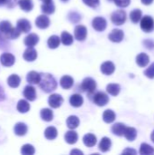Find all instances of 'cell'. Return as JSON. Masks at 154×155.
<instances>
[{
    "instance_id": "6da1fadb",
    "label": "cell",
    "mask_w": 154,
    "mask_h": 155,
    "mask_svg": "<svg viewBox=\"0 0 154 155\" xmlns=\"http://www.w3.org/2000/svg\"><path fill=\"white\" fill-rule=\"evenodd\" d=\"M40 88L45 93H51L56 89L57 83L50 74H40V81L38 83Z\"/></svg>"
},
{
    "instance_id": "7a4b0ae2",
    "label": "cell",
    "mask_w": 154,
    "mask_h": 155,
    "mask_svg": "<svg viewBox=\"0 0 154 155\" xmlns=\"http://www.w3.org/2000/svg\"><path fill=\"white\" fill-rule=\"evenodd\" d=\"M126 13L124 10H116L111 15L112 22L116 25H122L126 21Z\"/></svg>"
},
{
    "instance_id": "3957f363",
    "label": "cell",
    "mask_w": 154,
    "mask_h": 155,
    "mask_svg": "<svg viewBox=\"0 0 154 155\" xmlns=\"http://www.w3.org/2000/svg\"><path fill=\"white\" fill-rule=\"evenodd\" d=\"M141 28L145 33H151L154 29V20L150 15H145L141 19Z\"/></svg>"
},
{
    "instance_id": "277c9868",
    "label": "cell",
    "mask_w": 154,
    "mask_h": 155,
    "mask_svg": "<svg viewBox=\"0 0 154 155\" xmlns=\"http://www.w3.org/2000/svg\"><path fill=\"white\" fill-rule=\"evenodd\" d=\"M82 89L85 92H88V93H93L94 90L96 89V82L93 79V78H90V77H87L85 78L83 83H82Z\"/></svg>"
},
{
    "instance_id": "5b68a950",
    "label": "cell",
    "mask_w": 154,
    "mask_h": 155,
    "mask_svg": "<svg viewBox=\"0 0 154 155\" xmlns=\"http://www.w3.org/2000/svg\"><path fill=\"white\" fill-rule=\"evenodd\" d=\"M93 102L95 104H97L98 106H104L108 104L109 102V97L106 94L103 93V92H99L97 94H94L93 96Z\"/></svg>"
},
{
    "instance_id": "8992f818",
    "label": "cell",
    "mask_w": 154,
    "mask_h": 155,
    "mask_svg": "<svg viewBox=\"0 0 154 155\" xmlns=\"http://www.w3.org/2000/svg\"><path fill=\"white\" fill-rule=\"evenodd\" d=\"M106 26H107V22L103 17L97 16L93 20V27L98 32H102L105 30Z\"/></svg>"
},
{
    "instance_id": "52a82bcc",
    "label": "cell",
    "mask_w": 154,
    "mask_h": 155,
    "mask_svg": "<svg viewBox=\"0 0 154 155\" xmlns=\"http://www.w3.org/2000/svg\"><path fill=\"white\" fill-rule=\"evenodd\" d=\"M63 102H64L63 97L60 94H54L50 95V97L48 99L49 105L52 108H58V107H60L62 105Z\"/></svg>"
},
{
    "instance_id": "ba28073f",
    "label": "cell",
    "mask_w": 154,
    "mask_h": 155,
    "mask_svg": "<svg viewBox=\"0 0 154 155\" xmlns=\"http://www.w3.org/2000/svg\"><path fill=\"white\" fill-rule=\"evenodd\" d=\"M87 36V29L84 25H77L74 29V37L78 41H84Z\"/></svg>"
},
{
    "instance_id": "9c48e42d",
    "label": "cell",
    "mask_w": 154,
    "mask_h": 155,
    "mask_svg": "<svg viewBox=\"0 0 154 155\" xmlns=\"http://www.w3.org/2000/svg\"><path fill=\"white\" fill-rule=\"evenodd\" d=\"M15 58L12 54L9 53H4L0 56V62L4 66H12L15 64Z\"/></svg>"
},
{
    "instance_id": "30bf717a",
    "label": "cell",
    "mask_w": 154,
    "mask_h": 155,
    "mask_svg": "<svg viewBox=\"0 0 154 155\" xmlns=\"http://www.w3.org/2000/svg\"><path fill=\"white\" fill-rule=\"evenodd\" d=\"M123 36H124V34H123V30H121V29H113L109 35V39L112 42L120 43V42L123 41Z\"/></svg>"
},
{
    "instance_id": "8fae6325",
    "label": "cell",
    "mask_w": 154,
    "mask_h": 155,
    "mask_svg": "<svg viewBox=\"0 0 154 155\" xmlns=\"http://www.w3.org/2000/svg\"><path fill=\"white\" fill-rule=\"evenodd\" d=\"M114 71H115V65L113 64V63H112L110 61L104 62L101 65V72L105 75H110V74H113Z\"/></svg>"
},
{
    "instance_id": "7c38bea8",
    "label": "cell",
    "mask_w": 154,
    "mask_h": 155,
    "mask_svg": "<svg viewBox=\"0 0 154 155\" xmlns=\"http://www.w3.org/2000/svg\"><path fill=\"white\" fill-rule=\"evenodd\" d=\"M35 25H36L37 27H39L41 29L47 28L49 26V25H50V19L44 15H39L35 20Z\"/></svg>"
},
{
    "instance_id": "4fadbf2b",
    "label": "cell",
    "mask_w": 154,
    "mask_h": 155,
    "mask_svg": "<svg viewBox=\"0 0 154 155\" xmlns=\"http://www.w3.org/2000/svg\"><path fill=\"white\" fill-rule=\"evenodd\" d=\"M18 30L21 32V33H28L32 26H31V24L28 20L26 19H20L17 21V26Z\"/></svg>"
},
{
    "instance_id": "5bb4252c",
    "label": "cell",
    "mask_w": 154,
    "mask_h": 155,
    "mask_svg": "<svg viewBox=\"0 0 154 155\" xmlns=\"http://www.w3.org/2000/svg\"><path fill=\"white\" fill-rule=\"evenodd\" d=\"M24 96L28 101H34L36 98V92L35 89L32 85H27L25 87L24 90Z\"/></svg>"
},
{
    "instance_id": "9a60e30c",
    "label": "cell",
    "mask_w": 154,
    "mask_h": 155,
    "mask_svg": "<svg viewBox=\"0 0 154 155\" xmlns=\"http://www.w3.org/2000/svg\"><path fill=\"white\" fill-rule=\"evenodd\" d=\"M37 57V52L33 47H28L24 53V59L27 62L34 61Z\"/></svg>"
},
{
    "instance_id": "2e32d148",
    "label": "cell",
    "mask_w": 154,
    "mask_h": 155,
    "mask_svg": "<svg viewBox=\"0 0 154 155\" xmlns=\"http://www.w3.org/2000/svg\"><path fill=\"white\" fill-rule=\"evenodd\" d=\"M39 42V37L35 34H30L25 38V45L28 47H34Z\"/></svg>"
},
{
    "instance_id": "e0dca14e",
    "label": "cell",
    "mask_w": 154,
    "mask_h": 155,
    "mask_svg": "<svg viewBox=\"0 0 154 155\" xmlns=\"http://www.w3.org/2000/svg\"><path fill=\"white\" fill-rule=\"evenodd\" d=\"M150 62V57L145 53H141L136 57V64L140 67H145Z\"/></svg>"
},
{
    "instance_id": "ac0fdd59",
    "label": "cell",
    "mask_w": 154,
    "mask_h": 155,
    "mask_svg": "<svg viewBox=\"0 0 154 155\" xmlns=\"http://www.w3.org/2000/svg\"><path fill=\"white\" fill-rule=\"evenodd\" d=\"M26 80L30 84H37L40 81V74L35 71H31L27 74Z\"/></svg>"
},
{
    "instance_id": "d6986e66",
    "label": "cell",
    "mask_w": 154,
    "mask_h": 155,
    "mask_svg": "<svg viewBox=\"0 0 154 155\" xmlns=\"http://www.w3.org/2000/svg\"><path fill=\"white\" fill-rule=\"evenodd\" d=\"M126 129L125 124H122V123H117L113 125L112 127V132L113 134L117 135V136H123L124 134V131Z\"/></svg>"
},
{
    "instance_id": "ffe728a7",
    "label": "cell",
    "mask_w": 154,
    "mask_h": 155,
    "mask_svg": "<svg viewBox=\"0 0 154 155\" xmlns=\"http://www.w3.org/2000/svg\"><path fill=\"white\" fill-rule=\"evenodd\" d=\"M64 140L69 144H74L78 140V134L74 131H68L64 134Z\"/></svg>"
},
{
    "instance_id": "44dd1931",
    "label": "cell",
    "mask_w": 154,
    "mask_h": 155,
    "mask_svg": "<svg viewBox=\"0 0 154 155\" xmlns=\"http://www.w3.org/2000/svg\"><path fill=\"white\" fill-rule=\"evenodd\" d=\"M60 84L64 89H70L74 85V79L70 75H64L61 78Z\"/></svg>"
},
{
    "instance_id": "7402d4cb",
    "label": "cell",
    "mask_w": 154,
    "mask_h": 155,
    "mask_svg": "<svg viewBox=\"0 0 154 155\" xmlns=\"http://www.w3.org/2000/svg\"><path fill=\"white\" fill-rule=\"evenodd\" d=\"M83 141H84V143L87 147H93L96 144L97 139H96L95 135H93V134H88L84 136Z\"/></svg>"
},
{
    "instance_id": "603a6c76",
    "label": "cell",
    "mask_w": 154,
    "mask_h": 155,
    "mask_svg": "<svg viewBox=\"0 0 154 155\" xmlns=\"http://www.w3.org/2000/svg\"><path fill=\"white\" fill-rule=\"evenodd\" d=\"M112 146V142H111V139L108 138V137H103L101 142H100V144H99V149L101 152L103 153H105V152H108L110 150Z\"/></svg>"
},
{
    "instance_id": "cb8c5ba5",
    "label": "cell",
    "mask_w": 154,
    "mask_h": 155,
    "mask_svg": "<svg viewBox=\"0 0 154 155\" xmlns=\"http://www.w3.org/2000/svg\"><path fill=\"white\" fill-rule=\"evenodd\" d=\"M79 124H80L79 118L77 116H74V115L69 116L68 119L66 120V125L71 130H74V129L77 128L79 126Z\"/></svg>"
},
{
    "instance_id": "d4e9b609",
    "label": "cell",
    "mask_w": 154,
    "mask_h": 155,
    "mask_svg": "<svg viewBox=\"0 0 154 155\" xmlns=\"http://www.w3.org/2000/svg\"><path fill=\"white\" fill-rule=\"evenodd\" d=\"M15 134L18 136H24L27 133V126L25 124L23 123H18L15 125L14 127Z\"/></svg>"
},
{
    "instance_id": "484cf974",
    "label": "cell",
    "mask_w": 154,
    "mask_h": 155,
    "mask_svg": "<svg viewBox=\"0 0 154 155\" xmlns=\"http://www.w3.org/2000/svg\"><path fill=\"white\" fill-rule=\"evenodd\" d=\"M123 135L129 142H133L137 137V131L133 127H126Z\"/></svg>"
},
{
    "instance_id": "4316f807",
    "label": "cell",
    "mask_w": 154,
    "mask_h": 155,
    "mask_svg": "<svg viewBox=\"0 0 154 155\" xmlns=\"http://www.w3.org/2000/svg\"><path fill=\"white\" fill-rule=\"evenodd\" d=\"M115 118H116L115 113L113 110H110V109L104 111V113L103 114V119L107 124H111V123L114 122Z\"/></svg>"
},
{
    "instance_id": "83f0119b",
    "label": "cell",
    "mask_w": 154,
    "mask_h": 155,
    "mask_svg": "<svg viewBox=\"0 0 154 155\" xmlns=\"http://www.w3.org/2000/svg\"><path fill=\"white\" fill-rule=\"evenodd\" d=\"M20 83H21V79H20V77L17 74H12L7 79V84L12 88L18 87L19 84H20Z\"/></svg>"
},
{
    "instance_id": "f1b7e54d",
    "label": "cell",
    "mask_w": 154,
    "mask_h": 155,
    "mask_svg": "<svg viewBox=\"0 0 154 155\" xmlns=\"http://www.w3.org/2000/svg\"><path fill=\"white\" fill-rule=\"evenodd\" d=\"M84 103V99L83 97L78 94H73L71 97H70V104L74 106V107H80Z\"/></svg>"
},
{
    "instance_id": "f546056e",
    "label": "cell",
    "mask_w": 154,
    "mask_h": 155,
    "mask_svg": "<svg viewBox=\"0 0 154 155\" xmlns=\"http://www.w3.org/2000/svg\"><path fill=\"white\" fill-rule=\"evenodd\" d=\"M40 115H41V118L45 122H51L54 118V114H53L52 110L48 109V108L42 109Z\"/></svg>"
},
{
    "instance_id": "4dcf8cb0",
    "label": "cell",
    "mask_w": 154,
    "mask_h": 155,
    "mask_svg": "<svg viewBox=\"0 0 154 155\" xmlns=\"http://www.w3.org/2000/svg\"><path fill=\"white\" fill-rule=\"evenodd\" d=\"M107 93L113 96H117L121 91V86L117 84H110L107 85Z\"/></svg>"
},
{
    "instance_id": "1f68e13d",
    "label": "cell",
    "mask_w": 154,
    "mask_h": 155,
    "mask_svg": "<svg viewBox=\"0 0 154 155\" xmlns=\"http://www.w3.org/2000/svg\"><path fill=\"white\" fill-rule=\"evenodd\" d=\"M16 108H17V111H18L19 113L25 114V113H27V112L29 111L30 105H29V104H28L27 101H25V100H20V101L18 102V104H17Z\"/></svg>"
},
{
    "instance_id": "d6a6232c",
    "label": "cell",
    "mask_w": 154,
    "mask_h": 155,
    "mask_svg": "<svg viewBox=\"0 0 154 155\" xmlns=\"http://www.w3.org/2000/svg\"><path fill=\"white\" fill-rule=\"evenodd\" d=\"M44 136L48 140H54L57 137V130L54 127H47L44 131Z\"/></svg>"
},
{
    "instance_id": "836d02e7",
    "label": "cell",
    "mask_w": 154,
    "mask_h": 155,
    "mask_svg": "<svg viewBox=\"0 0 154 155\" xmlns=\"http://www.w3.org/2000/svg\"><path fill=\"white\" fill-rule=\"evenodd\" d=\"M20 7L22 10L25 11V12H29L33 9V1L32 0H19L18 2Z\"/></svg>"
},
{
    "instance_id": "e575fe53",
    "label": "cell",
    "mask_w": 154,
    "mask_h": 155,
    "mask_svg": "<svg viewBox=\"0 0 154 155\" xmlns=\"http://www.w3.org/2000/svg\"><path fill=\"white\" fill-rule=\"evenodd\" d=\"M60 42H61V39L59 38V36L57 35H52L49 37L48 41H47V45L50 48L52 49H54V48H57L60 45Z\"/></svg>"
},
{
    "instance_id": "d590c367",
    "label": "cell",
    "mask_w": 154,
    "mask_h": 155,
    "mask_svg": "<svg viewBox=\"0 0 154 155\" xmlns=\"http://www.w3.org/2000/svg\"><path fill=\"white\" fill-rule=\"evenodd\" d=\"M142 11L140 10V9H134V10H133L132 12H131V14H130V18H131V20H132V22L133 23H134V24H137V23H139L140 21H141V19H142Z\"/></svg>"
},
{
    "instance_id": "8d00e7d4",
    "label": "cell",
    "mask_w": 154,
    "mask_h": 155,
    "mask_svg": "<svg viewBox=\"0 0 154 155\" xmlns=\"http://www.w3.org/2000/svg\"><path fill=\"white\" fill-rule=\"evenodd\" d=\"M154 153V148L147 143H142L140 148V154L151 155Z\"/></svg>"
},
{
    "instance_id": "74e56055",
    "label": "cell",
    "mask_w": 154,
    "mask_h": 155,
    "mask_svg": "<svg viewBox=\"0 0 154 155\" xmlns=\"http://www.w3.org/2000/svg\"><path fill=\"white\" fill-rule=\"evenodd\" d=\"M60 39L64 45H71L74 42V37L67 32H63Z\"/></svg>"
},
{
    "instance_id": "f35d334b",
    "label": "cell",
    "mask_w": 154,
    "mask_h": 155,
    "mask_svg": "<svg viewBox=\"0 0 154 155\" xmlns=\"http://www.w3.org/2000/svg\"><path fill=\"white\" fill-rule=\"evenodd\" d=\"M41 9L43 13L46 15H50L54 12L55 8H54V5L53 4V2H49V3H44L41 6Z\"/></svg>"
},
{
    "instance_id": "ab89813d",
    "label": "cell",
    "mask_w": 154,
    "mask_h": 155,
    "mask_svg": "<svg viewBox=\"0 0 154 155\" xmlns=\"http://www.w3.org/2000/svg\"><path fill=\"white\" fill-rule=\"evenodd\" d=\"M12 25L9 21H2L0 22V32L3 35H6L11 29H12Z\"/></svg>"
},
{
    "instance_id": "60d3db41",
    "label": "cell",
    "mask_w": 154,
    "mask_h": 155,
    "mask_svg": "<svg viewBox=\"0 0 154 155\" xmlns=\"http://www.w3.org/2000/svg\"><path fill=\"white\" fill-rule=\"evenodd\" d=\"M21 32L18 30V28H15V27H12V29L5 35L7 39H15L17 38L19 35H20Z\"/></svg>"
},
{
    "instance_id": "b9f144b4",
    "label": "cell",
    "mask_w": 154,
    "mask_h": 155,
    "mask_svg": "<svg viewBox=\"0 0 154 155\" xmlns=\"http://www.w3.org/2000/svg\"><path fill=\"white\" fill-rule=\"evenodd\" d=\"M21 153L24 155H33L34 153V148L31 144H25L21 149Z\"/></svg>"
},
{
    "instance_id": "7bdbcfd3",
    "label": "cell",
    "mask_w": 154,
    "mask_h": 155,
    "mask_svg": "<svg viewBox=\"0 0 154 155\" xmlns=\"http://www.w3.org/2000/svg\"><path fill=\"white\" fill-rule=\"evenodd\" d=\"M144 75L150 79L154 78V63H152L145 71H144Z\"/></svg>"
},
{
    "instance_id": "ee69618b",
    "label": "cell",
    "mask_w": 154,
    "mask_h": 155,
    "mask_svg": "<svg viewBox=\"0 0 154 155\" xmlns=\"http://www.w3.org/2000/svg\"><path fill=\"white\" fill-rule=\"evenodd\" d=\"M115 5L119 7H126L130 5L131 0H113Z\"/></svg>"
},
{
    "instance_id": "f6af8a7d",
    "label": "cell",
    "mask_w": 154,
    "mask_h": 155,
    "mask_svg": "<svg viewBox=\"0 0 154 155\" xmlns=\"http://www.w3.org/2000/svg\"><path fill=\"white\" fill-rule=\"evenodd\" d=\"M84 3L90 7H96L99 5L100 0H83Z\"/></svg>"
},
{
    "instance_id": "bcb514c9",
    "label": "cell",
    "mask_w": 154,
    "mask_h": 155,
    "mask_svg": "<svg viewBox=\"0 0 154 155\" xmlns=\"http://www.w3.org/2000/svg\"><path fill=\"white\" fill-rule=\"evenodd\" d=\"M6 37L5 36V35H3L0 32V48H5L7 45V42H6Z\"/></svg>"
},
{
    "instance_id": "7dc6e473",
    "label": "cell",
    "mask_w": 154,
    "mask_h": 155,
    "mask_svg": "<svg viewBox=\"0 0 154 155\" xmlns=\"http://www.w3.org/2000/svg\"><path fill=\"white\" fill-rule=\"evenodd\" d=\"M143 45L146 48L148 49H153L154 48V42L151 39H146L143 41Z\"/></svg>"
},
{
    "instance_id": "c3c4849f",
    "label": "cell",
    "mask_w": 154,
    "mask_h": 155,
    "mask_svg": "<svg viewBox=\"0 0 154 155\" xmlns=\"http://www.w3.org/2000/svg\"><path fill=\"white\" fill-rule=\"evenodd\" d=\"M137 153V152L135 151V150H133V149H132V148H127V149H125L123 152V154H136Z\"/></svg>"
},
{
    "instance_id": "681fc988",
    "label": "cell",
    "mask_w": 154,
    "mask_h": 155,
    "mask_svg": "<svg viewBox=\"0 0 154 155\" xmlns=\"http://www.w3.org/2000/svg\"><path fill=\"white\" fill-rule=\"evenodd\" d=\"M142 1V3L143 4V5H151V4H152V2H153V0H141Z\"/></svg>"
},
{
    "instance_id": "f907efd6",
    "label": "cell",
    "mask_w": 154,
    "mask_h": 155,
    "mask_svg": "<svg viewBox=\"0 0 154 155\" xmlns=\"http://www.w3.org/2000/svg\"><path fill=\"white\" fill-rule=\"evenodd\" d=\"M71 154L72 155H74V154H84L83 153V152H81V151H79V150H73L72 152H71Z\"/></svg>"
},
{
    "instance_id": "816d5d0a",
    "label": "cell",
    "mask_w": 154,
    "mask_h": 155,
    "mask_svg": "<svg viewBox=\"0 0 154 155\" xmlns=\"http://www.w3.org/2000/svg\"><path fill=\"white\" fill-rule=\"evenodd\" d=\"M4 99H5V94H4L2 87L0 86V101H3Z\"/></svg>"
},
{
    "instance_id": "f5cc1de1",
    "label": "cell",
    "mask_w": 154,
    "mask_h": 155,
    "mask_svg": "<svg viewBox=\"0 0 154 155\" xmlns=\"http://www.w3.org/2000/svg\"><path fill=\"white\" fill-rule=\"evenodd\" d=\"M6 2H7V0H0V5H5Z\"/></svg>"
},
{
    "instance_id": "db71d44e",
    "label": "cell",
    "mask_w": 154,
    "mask_h": 155,
    "mask_svg": "<svg viewBox=\"0 0 154 155\" xmlns=\"http://www.w3.org/2000/svg\"><path fill=\"white\" fill-rule=\"evenodd\" d=\"M151 139H152V141L154 143V131H152V133L151 134Z\"/></svg>"
},
{
    "instance_id": "11a10c76",
    "label": "cell",
    "mask_w": 154,
    "mask_h": 155,
    "mask_svg": "<svg viewBox=\"0 0 154 155\" xmlns=\"http://www.w3.org/2000/svg\"><path fill=\"white\" fill-rule=\"evenodd\" d=\"M44 3H49V2H52V0H42Z\"/></svg>"
},
{
    "instance_id": "9f6ffc18",
    "label": "cell",
    "mask_w": 154,
    "mask_h": 155,
    "mask_svg": "<svg viewBox=\"0 0 154 155\" xmlns=\"http://www.w3.org/2000/svg\"><path fill=\"white\" fill-rule=\"evenodd\" d=\"M63 2H66V1H68V0H62Z\"/></svg>"
},
{
    "instance_id": "6f0895ef",
    "label": "cell",
    "mask_w": 154,
    "mask_h": 155,
    "mask_svg": "<svg viewBox=\"0 0 154 155\" xmlns=\"http://www.w3.org/2000/svg\"><path fill=\"white\" fill-rule=\"evenodd\" d=\"M109 1H113V0H109Z\"/></svg>"
}]
</instances>
